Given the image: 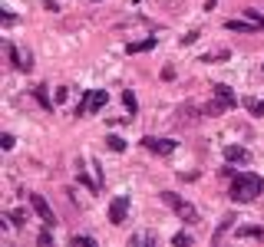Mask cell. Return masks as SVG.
Segmentation results:
<instances>
[{
    "label": "cell",
    "mask_w": 264,
    "mask_h": 247,
    "mask_svg": "<svg viewBox=\"0 0 264 247\" xmlns=\"http://www.w3.org/2000/svg\"><path fill=\"white\" fill-rule=\"evenodd\" d=\"M0 145H4V148L10 152V148H14V145H17V138L10 136V132H4V136H0Z\"/></svg>",
    "instance_id": "7402d4cb"
},
{
    "label": "cell",
    "mask_w": 264,
    "mask_h": 247,
    "mask_svg": "<svg viewBox=\"0 0 264 247\" xmlns=\"http://www.w3.org/2000/svg\"><path fill=\"white\" fill-rule=\"evenodd\" d=\"M244 14H248V20H251V24H257V26H261V30H264V16L257 14V10H251V7H248V10H244Z\"/></svg>",
    "instance_id": "44dd1931"
},
{
    "label": "cell",
    "mask_w": 264,
    "mask_h": 247,
    "mask_svg": "<svg viewBox=\"0 0 264 247\" xmlns=\"http://www.w3.org/2000/svg\"><path fill=\"white\" fill-rule=\"evenodd\" d=\"M142 145L149 152H159V155H168V152H175V142H172V138H142Z\"/></svg>",
    "instance_id": "8992f818"
},
{
    "label": "cell",
    "mask_w": 264,
    "mask_h": 247,
    "mask_svg": "<svg viewBox=\"0 0 264 247\" xmlns=\"http://www.w3.org/2000/svg\"><path fill=\"white\" fill-rule=\"evenodd\" d=\"M106 145H109V152H126V142H122L119 136H109V138H106Z\"/></svg>",
    "instance_id": "ac0fdd59"
},
{
    "label": "cell",
    "mask_w": 264,
    "mask_h": 247,
    "mask_svg": "<svg viewBox=\"0 0 264 247\" xmlns=\"http://www.w3.org/2000/svg\"><path fill=\"white\" fill-rule=\"evenodd\" d=\"M224 158L248 165V162H251V152H248V148H241V145H224Z\"/></svg>",
    "instance_id": "52a82bcc"
},
{
    "label": "cell",
    "mask_w": 264,
    "mask_h": 247,
    "mask_svg": "<svg viewBox=\"0 0 264 247\" xmlns=\"http://www.w3.org/2000/svg\"><path fill=\"white\" fill-rule=\"evenodd\" d=\"M231 221H234V218H224V221H221V228H218V238H221V234L228 231V228H231Z\"/></svg>",
    "instance_id": "603a6c76"
},
{
    "label": "cell",
    "mask_w": 264,
    "mask_h": 247,
    "mask_svg": "<svg viewBox=\"0 0 264 247\" xmlns=\"http://www.w3.org/2000/svg\"><path fill=\"white\" fill-rule=\"evenodd\" d=\"M30 204H33V211L40 214V221L47 224V228H53L56 218H53V208L47 204V198H43V194H30Z\"/></svg>",
    "instance_id": "277c9868"
},
{
    "label": "cell",
    "mask_w": 264,
    "mask_h": 247,
    "mask_svg": "<svg viewBox=\"0 0 264 247\" xmlns=\"http://www.w3.org/2000/svg\"><path fill=\"white\" fill-rule=\"evenodd\" d=\"M33 92H37V99H40V106H43V109H53V102H50V96L43 92V86H40V89H33Z\"/></svg>",
    "instance_id": "ffe728a7"
},
{
    "label": "cell",
    "mask_w": 264,
    "mask_h": 247,
    "mask_svg": "<svg viewBox=\"0 0 264 247\" xmlns=\"http://www.w3.org/2000/svg\"><path fill=\"white\" fill-rule=\"evenodd\" d=\"M172 244H175V247H192V234H185V231H178L175 238H172Z\"/></svg>",
    "instance_id": "e0dca14e"
},
{
    "label": "cell",
    "mask_w": 264,
    "mask_h": 247,
    "mask_svg": "<svg viewBox=\"0 0 264 247\" xmlns=\"http://www.w3.org/2000/svg\"><path fill=\"white\" fill-rule=\"evenodd\" d=\"M224 109H228V106H224L221 99H218V102H208V106H205V109H201V112H205V116H221Z\"/></svg>",
    "instance_id": "2e32d148"
},
{
    "label": "cell",
    "mask_w": 264,
    "mask_h": 247,
    "mask_svg": "<svg viewBox=\"0 0 264 247\" xmlns=\"http://www.w3.org/2000/svg\"><path fill=\"white\" fill-rule=\"evenodd\" d=\"M122 102H126V109L132 112V116H136V109H139V102H136V92H132V89H126V92H122Z\"/></svg>",
    "instance_id": "9a60e30c"
},
{
    "label": "cell",
    "mask_w": 264,
    "mask_h": 247,
    "mask_svg": "<svg viewBox=\"0 0 264 247\" xmlns=\"http://www.w3.org/2000/svg\"><path fill=\"white\" fill-rule=\"evenodd\" d=\"M241 106H244V109L248 112H254V116H264V99H241Z\"/></svg>",
    "instance_id": "7c38bea8"
},
{
    "label": "cell",
    "mask_w": 264,
    "mask_h": 247,
    "mask_svg": "<svg viewBox=\"0 0 264 247\" xmlns=\"http://www.w3.org/2000/svg\"><path fill=\"white\" fill-rule=\"evenodd\" d=\"M215 96L221 99V102L228 106V109H234V106H238V96H234V92H231L228 86H224V82H218V86H215Z\"/></svg>",
    "instance_id": "30bf717a"
},
{
    "label": "cell",
    "mask_w": 264,
    "mask_h": 247,
    "mask_svg": "<svg viewBox=\"0 0 264 247\" xmlns=\"http://www.w3.org/2000/svg\"><path fill=\"white\" fill-rule=\"evenodd\" d=\"M238 240H264V228H257V224L238 228Z\"/></svg>",
    "instance_id": "9c48e42d"
},
{
    "label": "cell",
    "mask_w": 264,
    "mask_h": 247,
    "mask_svg": "<svg viewBox=\"0 0 264 247\" xmlns=\"http://www.w3.org/2000/svg\"><path fill=\"white\" fill-rule=\"evenodd\" d=\"M162 201H165V204L172 208V211H175L182 221H192V224L198 221V211H195V204H188L182 194H175V192H162Z\"/></svg>",
    "instance_id": "7a4b0ae2"
},
{
    "label": "cell",
    "mask_w": 264,
    "mask_h": 247,
    "mask_svg": "<svg viewBox=\"0 0 264 247\" xmlns=\"http://www.w3.org/2000/svg\"><path fill=\"white\" fill-rule=\"evenodd\" d=\"M7 56H10V63H14L17 70H30V56H24V53H20V50L14 46V43H10V46H7Z\"/></svg>",
    "instance_id": "ba28073f"
},
{
    "label": "cell",
    "mask_w": 264,
    "mask_h": 247,
    "mask_svg": "<svg viewBox=\"0 0 264 247\" xmlns=\"http://www.w3.org/2000/svg\"><path fill=\"white\" fill-rule=\"evenodd\" d=\"M126 214H129V198H126V194L112 198V204H109V221L112 224H122V221H126Z\"/></svg>",
    "instance_id": "5b68a950"
},
{
    "label": "cell",
    "mask_w": 264,
    "mask_h": 247,
    "mask_svg": "<svg viewBox=\"0 0 264 247\" xmlns=\"http://www.w3.org/2000/svg\"><path fill=\"white\" fill-rule=\"evenodd\" d=\"M73 244H76V247H96V240H93V238H89V234H73Z\"/></svg>",
    "instance_id": "d6986e66"
},
{
    "label": "cell",
    "mask_w": 264,
    "mask_h": 247,
    "mask_svg": "<svg viewBox=\"0 0 264 247\" xmlns=\"http://www.w3.org/2000/svg\"><path fill=\"white\" fill-rule=\"evenodd\" d=\"M155 46V36H149V40H139V43H129V53H145V50H152Z\"/></svg>",
    "instance_id": "4fadbf2b"
},
{
    "label": "cell",
    "mask_w": 264,
    "mask_h": 247,
    "mask_svg": "<svg viewBox=\"0 0 264 247\" xmlns=\"http://www.w3.org/2000/svg\"><path fill=\"white\" fill-rule=\"evenodd\" d=\"M106 102H109V92H106V89H89L86 99L76 106V116H86V112H99Z\"/></svg>",
    "instance_id": "3957f363"
},
{
    "label": "cell",
    "mask_w": 264,
    "mask_h": 247,
    "mask_svg": "<svg viewBox=\"0 0 264 247\" xmlns=\"http://www.w3.org/2000/svg\"><path fill=\"white\" fill-rule=\"evenodd\" d=\"M224 26H228V30H238V33H251L257 24H244V20H228Z\"/></svg>",
    "instance_id": "5bb4252c"
},
{
    "label": "cell",
    "mask_w": 264,
    "mask_h": 247,
    "mask_svg": "<svg viewBox=\"0 0 264 247\" xmlns=\"http://www.w3.org/2000/svg\"><path fill=\"white\" fill-rule=\"evenodd\" d=\"M178 122H188V126H195V122H198V109H195V106H182V109H178Z\"/></svg>",
    "instance_id": "8fae6325"
},
{
    "label": "cell",
    "mask_w": 264,
    "mask_h": 247,
    "mask_svg": "<svg viewBox=\"0 0 264 247\" xmlns=\"http://www.w3.org/2000/svg\"><path fill=\"white\" fill-rule=\"evenodd\" d=\"M261 192H264V178L261 175H251V172H238V175H234V182H231V201L248 204V201H254Z\"/></svg>",
    "instance_id": "6da1fadb"
}]
</instances>
